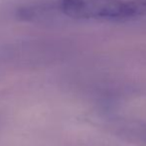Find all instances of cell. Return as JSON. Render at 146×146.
Instances as JSON below:
<instances>
[{"label":"cell","instance_id":"obj_1","mask_svg":"<svg viewBox=\"0 0 146 146\" xmlns=\"http://www.w3.org/2000/svg\"><path fill=\"white\" fill-rule=\"evenodd\" d=\"M42 19L59 17L100 22H124L146 15V0H36Z\"/></svg>","mask_w":146,"mask_h":146}]
</instances>
